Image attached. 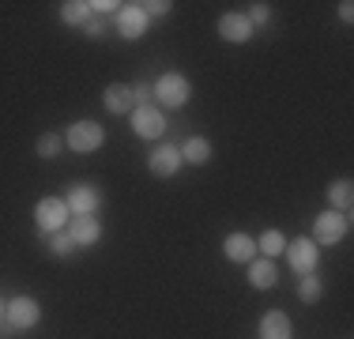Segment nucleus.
I'll return each mask as SVG.
<instances>
[{
  "mask_svg": "<svg viewBox=\"0 0 354 339\" xmlns=\"http://www.w3.org/2000/svg\"><path fill=\"white\" fill-rule=\"evenodd\" d=\"M290 332H294L290 317H286V313H279V309L264 313V317H260V324H257V336H260V339H290Z\"/></svg>",
  "mask_w": 354,
  "mask_h": 339,
  "instance_id": "dca6fc26",
  "label": "nucleus"
},
{
  "mask_svg": "<svg viewBox=\"0 0 354 339\" xmlns=\"http://www.w3.org/2000/svg\"><path fill=\"white\" fill-rule=\"evenodd\" d=\"M283 249H286V234L283 230H264L257 237V253H260V257H268V260L283 257Z\"/></svg>",
  "mask_w": 354,
  "mask_h": 339,
  "instance_id": "6ab92c4d",
  "label": "nucleus"
},
{
  "mask_svg": "<svg viewBox=\"0 0 354 339\" xmlns=\"http://www.w3.org/2000/svg\"><path fill=\"white\" fill-rule=\"evenodd\" d=\"M245 19L252 23V30H257V27H268V23H272V4H264V0H257V4H249Z\"/></svg>",
  "mask_w": 354,
  "mask_h": 339,
  "instance_id": "b1692460",
  "label": "nucleus"
},
{
  "mask_svg": "<svg viewBox=\"0 0 354 339\" xmlns=\"http://www.w3.org/2000/svg\"><path fill=\"white\" fill-rule=\"evenodd\" d=\"M339 19H343V23L354 19V4H351V0H343V4H339Z\"/></svg>",
  "mask_w": 354,
  "mask_h": 339,
  "instance_id": "c85d7f7f",
  "label": "nucleus"
},
{
  "mask_svg": "<svg viewBox=\"0 0 354 339\" xmlns=\"http://www.w3.org/2000/svg\"><path fill=\"white\" fill-rule=\"evenodd\" d=\"M35 151H38V158H57L64 151V136L61 132H41L38 143H35Z\"/></svg>",
  "mask_w": 354,
  "mask_h": 339,
  "instance_id": "4be33fe9",
  "label": "nucleus"
},
{
  "mask_svg": "<svg viewBox=\"0 0 354 339\" xmlns=\"http://www.w3.org/2000/svg\"><path fill=\"white\" fill-rule=\"evenodd\" d=\"M147 27H151V19L143 15L140 4H121V12H117V34L124 42H140L147 34Z\"/></svg>",
  "mask_w": 354,
  "mask_h": 339,
  "instance_id": "9b49d317",
  "label": "nucleus"
},
{
  "mask_svg": "<svg viewBox=\"0 0 354 339\" xmlns=\"http://www.w3.org/2000/svg\"><path fill=\"white\" fill-rule=\"evenodd\" d=\"M83 34H87V38L91 42H98V38H102V34H106V19H102V15H95V12H91V19L87 23H83V27H80Z\"/></svg>",
  "mask_w": 354,
  "mask_h": 339,
  "instance_id": "393cba45",
  "label": "nucleus"
},
{
  "mask_svg": "<svg viewBox=\"0 0 354 339\" xmlns=\"http://www.w3.org/2000/svg\"><path fill=\"white\" fill-rule=\"evenodd\" d=\"M132 95H136V106H155V87H151L147 80L132 83Z\"/></svg>",
  "mask_w": 354,
  "mask_h": 339,
  "instance_id": "a878e982",
  "label": "nucleus"
},
{
  "mask_svg": "<svg viewBox=\"0 0 354 339\" xmlns=\"http://www.w3.org/2000/svg\"><path fill=\"white\" fill-rule=\"evenodd\" d=\"M328 203H332V211H343V215H351V203H354V185L351 177H335V181H328Z\"/></svg>",
  "mask_w": 354,
  "mask_h": 339,
  "instance_id": "f3484780",
  "label": "nucleus"
},
{
  "mask_svg": "<svg viewBox=\"0 0 354 339\" xmlns=\"http://www.w3.org/2000/svg\"><path fill=\"white\" fill-rule=\"evenodd\" d=\"M68 219H72V211H68V203H64V196H41L35 203V223H38V234L41 237L64 230V226H68Z\"/></svg>",
  "mask_w": 354,
  "mask_h": 339,
  "instance_id": "7ed1b4c3",
  "label": "nucleus"
},
{
  "mask_svg": "<svg viewBox=\"0 0 354 339\" xmlns=\"http://www.w3.org/2000/svg\"><path fill=\"white\" fill-rule=\"evenodd\" d=\"M249 286L252 291H275L279 286V268H275V260H268V257H257V260H249Z\"/></svg>",
  "mask_w": 354,
  "mask_h": 339,
  "instance_id": "2eb2a0df",
  "label": "nucleus"
},
{
  "mask_svg": "<svg viewBox=\"0 0 354 339\" xmlns=\"http://www.w3.org/2000/svg\"><path fill=\"white\" fill-rule=\"evenodd\" d=\"M283 257L298 275H309V271H317V264H320V245L313 237H294V241H286Z\"/></svg>",
  "mask_w": 354,
  "mask_h": 339,
  "instance_id": "423d86ee",
  "label": "nucleus"
},
{
  "mask_svg": "<svg viewBox=\"0 0 354 339\" xmlns=\"http://www.w3.org/2000/svg\"><path fill=\"white\" fill-rule=\"evenodd\" d=\"M147 170L155 177H174L177 170H181V143H170V140L155 143L151 155H147Z\"/></svg>",
  "mask_w": 354,
  "mask_h": 339,
  "instance_id": "1a4fd4ad",
  "label": "nucleus"
},
{
  "mask_svg": "<svg viewBox=\"0 0 354 339\" xmlns=\"http://www.w3.org/2000/svg\"><path fill=\"white\" fill-rule=\"evenodd\" d=\"M151 87H155V106L158 109H181V106H189V98H192V83L185 80L181 72H162Z\"/></svg>",
  "mask_w": 354,
  "mask_h": 339,
  "instance_id": "f257e3e1",
  "label": "nucleus"
},
{
  "mask_svg": "<svg viewBox=\"0 0 354 339\" xmlns=\"http://www.w3.org/2000/svg\"><path fill=\"white\" fill-rule=\"evenodd\" d=\"M129 121H132V132L140 140H162L166 136V113L158 106H136L129 113Z\"/></svg>",
  "mask_w": 354,
  "mask_h": 339,
  "instance_id": "0eeeda50",
  "label": "nucleus"
},
{
  "mask_svg": "<svg viewBox=\"0 0 354 339\" xmlns=\"http://www.w3.org/2000/svg\"><path fill=\"white\" fill-rule=\"evenodd\" d=\"M347 234H351V215H343V211L328 208L313 219V241L317 245H328V249H332V245H339Z\"/></svg>",
  "mask_w": 354,
  "mask_h": 339,
  "instance_id": "20e7f679",
  "label": "nucleus"
},
{
  "mask_svg": "<svg viewBox=\"0 0 354 339\" xmlns=\"http://www.w3.org/2000/svg\"><path fill=\"white\" fill-rule=\"evenodd\" d=\"M102 106L113 117H129L136 109V95H132V83H109L102 91Z\"/></svg>",
  "mask_w": 354,
  "mask_h": 339,
  "instance_id": "ddd939ff",
  "label": "nucleus"
},
{
  "mask_svg": "<svg viewBox=\"0 0 354 339\" xmlns=\"http://www.w3.org/2000/svg\"><path fill=\"white\" fill-rule=\"evenodd\" d=\"M38 320H41V305H38V298H30V294H15V298L4 305V324L12 328V332H27Z\"/></svg>",
  "mask_w": 354,
  "mask_h": 339,
  "instance_id": "39448f33",
  "label": "nucleus"
},
{
  "mask_svg": "<svg viewBox=\"0 0 354 339\" xmlns=\"http://www.w3.org/2000/svg\"><path fill=\"white\" fill-rule=\"evenodd\" d=\"M87 19H91V0H68V4H61V23L83 27Z\"/></svg>",
  "mask_w": 354,
  "mask_h": 339,
  "instance_id": "aec40b11",
  "label": "nucleus"
},
{
  "mask_svg": "<svg viewBox=\"0 0 354 339\" xmlns=\"http://www.w3.org/2000/svg\"><path fill=\"white\" fill-rule=\"evenodd\" d=\"M143 8V15H147V19H162V15H170V0H151V4H140Z\"/></svg>",
  "mask_w": 354,
  "mask_h": 339,
  "instance_id": "bb28decb",
  "label": "nucleus"
},
{
  "mask_svg": "<svg viewBox=\"0 0 354 339\" xmlns=\"http://www.w3.org/2000/svg\"><path fill=\"white\" fill-rule=\"evenodd\" d=\"M4 305H8V302H4V298H0V320H4Z\"/></svg>",
  "mask_w": 354,
  "mask_h": 339,
  "instance_id": "c756f323",
  "label": "nucleus"
},
{
  "mask_svg": "<svg viewBox=\"0 0 354 339\" xmlns=\"http://www.w3.org/2000/svg\"><path fill=\"white\" fill-rule=\"evenodd\" d=\"M64 203H68L72 215H98L102 192H98V185H91V181H75L72 189L64 192Z\"/></svg>",
  "mask_w": 354,
  "mask_h": 339,
  "instance_id": "6e6552de",
  "label": "nucleus"
},
{
  "mask_svg": "<svg viewBox=\"0 0 354 339\" xmlns=\"http://www.w3.org/2000/svg\"><path fill=\"white\" fill-rule=\"evenodd\" d=\"M106 143V129L98 121H75V125H68L64 129V147L68 151H75V155H91V151H98Z\"/></svg>",
  "mask_w": 354,
  "mask_h": 339,
  "instance_id": "f03ea898",
  "label": "nucleus"
},
{
  "mask_svg": "<svg viewBox=\"0 0 354 339\" xmlns=\"http://www.w3.org/2000/svg\"><path fill=\"white\" fill-rule=\"evenodd\" d=\"M64 230L72 234L75 249H95V245L102 241V223H98V215H72Z\"/></svg>",
  "mask_w": 354,
  "mask_h": 339,
  "instance_id": "9d476101",
  "label": "nucleus"
},
{
  "mask_svg": "<svg viewBox=\"0 0 354 339\" xmlns=\"http://www.w3.org/2000/svg\"><path fill=\"white\" fill-rule=\"evenodd\" d=\"M223 253H226V260L230 264H249V260H257L260 253H257V237H249V234H226V241H223Z\"/></svg>",
  "mask_w": 354,
  "mask_h": 339,
  "instance_id": "4468645a",
  "label": "nucleus"
},
{
  "mask_svg": "<svg viewBox=\"0 0 354 339\" xmlns=\"http://www.w3.org/2000/svg\"><path fill=\"white\" fill-rule=\"evenodd\" d=\"M252 34H257V30H252V23L245 19V12L218 15V38H223V42H230V46H245Z\"/></svg>",
  "mask_w": 354,
  "mask_h": 339,
  "instance_id": "f8f14e48",
  "label": "nucleus"
},
{
  "mask_svg": "<svg viewBox=\"0 0 354 339\" xmlns=\"http://www.w3.org/2000/svg\"><path fill=\"white\" fill-rule=\"evenodd\" d=\"M113 8H121V4H113V0H91V12L102 15V19H106L109 12H113Z\"/></svg>",
  "mask_w": 354,
  "mask_h": 339,
  "instance_id": "cd10ccee",
  "label": "nucleus"
},
{
  "mask_svg": "<svg viewBox=\"0 0 354 339\" xmlns=\"http://www.w3.org/2000/svg\"><path fill=\"white\" fill-rule=\"evenodd\" d=\"M181 163H189V166L212 163V140H207V136H189V140L181 143Z\"/></svg>",
  "mask_w": 354,
  "mask_h": 339,
  "instance_id": "a211bd4d",
  "label": "nucleus"
},
{
  "mask_svg": "<svg viewBox=\"0 0 354 339\" xmlns=\"http://www.w3.org/2000/svg\"><path fill=\"white\" fill-rule=\"evenodd\" d=\"M46 245H49V253H53V257H72V253H75V241H72V234H68V230L49 234V237H46Z\"/></svg>",
  "mask_w": 354,
  "mask_h": 339,
  "instance_id": "5701e85b",
  "label": "nucleus"
},
{
  "mask_svg": "<svg viewBox=\"0 0 354 339\" xmlns=\"http://www.w3.org/2000/svg\"><path fill=\"white\" fill-rule=\"evenodd\" d=\"M320 294H324V283H320L317 271H309V275H298V298L306 305H317Z\"/></svg>",
  "mask_w": 354,
  "mask_h": 339,
  "instance_id": "412c9836",
  "label": "nucleus"
}]
</instances>
